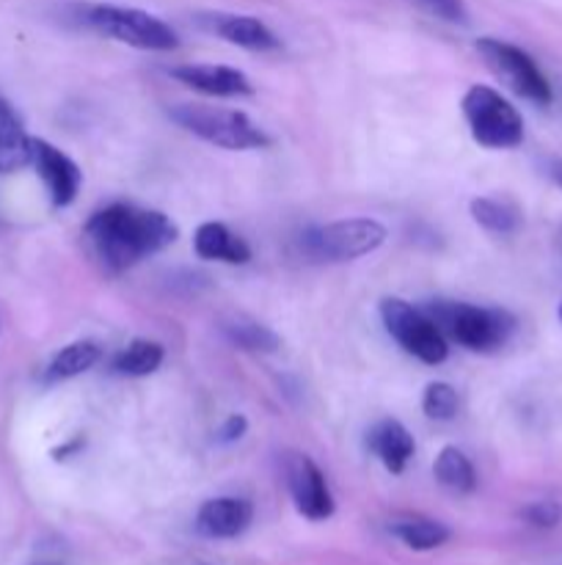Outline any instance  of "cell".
<instances>
[{"label": "cell", "mask_w": 562, "mask_h": 565, "mask_svg": "<svg viewBox=\"0 0 562 565\" xmlns=\"http://www.w3.org/2000/svg\"><path fill=\"white\" fill-rule=\"evenodd\" d=\"M176 235L180 230L169 215L136 204H110L86 221L88 246L110 274H121L141 259L160 254L176 241Z\"/></svg>", "instance_id": "obj_1"}, {"label": "cell", "mask_w": 562, "mask_h": 565, "mask_svg": "<svg viewBox=\"0 0 562 565\" xmlns=\"http://www.w3.org/2000/svg\"><path fill=\"white\" fill-rule=\"evenodd\" d=\"M424 312L435 320L444 337L455 340L466 351L490 353L507 345L516 331V318L499 307H477L466 301H433Z\"/></svg>", "instance_id": "obj_2"}, {"label": "cell", "mask_w": 562, "mask_h": 565, "mask_svg": "<svg viewBox=\"0 0 562 565\" xmlns=\"http://www.w3.org/2000/svg\"><path fill=\"white\" fill-rule=\"evenodd\" d=\"M171 119L182 130L193 132L202 141L213 143L218 149L229 152H246V149H264L270 147V136L248 119L242 110L235 108H213V105L182 103L171 108Z\"/></svg>", "instance_id": "obj_3"}, {"label": "cell", "mask_w": 562, "mask_h": 565, "mask_svg": "<svg viewBox=\"0 0 562 565\" xmlns=\"http://www.w3.org/2000/svg\"><path fill=\"white\" fill-rule=\"evenodd\" d=\"M389 232L375 218H342L312 226L301 235V248L314 263H350L378 252Z\"/></svg>", "instance_id": "obj_4"}, {"label": "cell", "mask_w": 562, "mask_h": 565, "mask_svg": "<svg viewBox=\"0 0 562 565\" xmlns=\"http://www.w3.org/2000/svg\"><path fill=\"white\" fill-rule=\"evenodd\" d=\"M86 22L102 36L114 42L130 44L138 50H154V53H169L180 47V36L169 22L149 11L130 9V6L99 3L86 9Z\"/></svg>", "instance_id": "obj_5"}, {"label": "cell", "mask_w": 562, "mask_h": 565, "mask_svg": "<svg viewBox=\"0 0 562 565\" xmlns=\"http://www.w3.org/2000/svg\"><path fill=\"white\" fill-rule=\"evenodd\" d=\"M463 116L472 138L485 149H516L523 141V119L496 88L472 86L463 94Z\"/></svg>", "instance_id": "obj_6"}, {"label": "cell", "mask_w": 562, "mask_h": 565, "mask_svg": "<svg viewBox=\"0 0 562 565\" xmlns=\"http://www.w3.org/2000/svg\"><path fill=\"white\" fill-rule=\"evenodd\" d=\"M380 320L383 329L408 356L419 359L424 364H441L450 356L444 331L435 326L424 309L402 301V298H383L380 301Z\"/></svg>", "instance_id": "obj_7"}, {"label": "cell", "mask_w": 562, "mask_h": 565, "mask_svg": "<svg viewBox=\"0 0 562 565\" xmlns=\"http://www.w3.org/2000/svg\"><path fill=\"white\" fill-rule=\"evenodd\" d=\"M477 53L483 55L485 66L510 88L518 97L529 99L534 105H549L551 103V86L545 81L543 72L538 70V64L532 61V55L523 53L521 47L510 42H501V39L485 36L477 42Z\"/></svg>", "instance_id": "obj_8"}, {"label": "cell", "mask_w": 562, "mask_h": 565, "mask_svg": "<svg viewBox=\"0 0 562 565\" xmlns=\"http://www.w3.org/2000/svg\"><path fill=\"white\" fill-rule=\"evenodd\" d=\"M284 478L301 516L312 519V522H323V519L334 516V497H331L328 483H325V475L320 472L312 458L301 456V452L287 458Z\"/></svg>", "instance_id": "obj_9"}, {"label": "cell", "mask_w": 562, "mask_h": 565, "mask_svg": "<svg viewBox=\"0 0 562 565\" xmlns=\"http://www.w3.org/2000/svg\"><path fill=\"white\" fill-rule=\"evenodd\" d=\"M31 166L42 177L55 207H69L75 202L83 185V171L77 169V163L69 154H64L58 147L42 141V138H33Z\"/></svg>", "instance_id": "obj_10"}, {"label": "cell", "mask_w": 562, "mask_h": 565, "mask_svg": "<svg viewBox=\"0 0 562 565\" xmlns=\"http://www.w3.org/2000/svg\"><path fill=\"white\" fill-rule=\"evenodd\" d=\"M171 75L187 88L207 97H248L253 94V83L246 72L235 70V66L220 64H185L174 66Z\"/></svg>", "instance_id": "obj_11"}, {"label": "cell", "mask_w": 562, "mask_h": 565, "mask_svg": "<svg viewBox=\"0 0 562 565\" xmlns=\"http://www.w3.org/2000/svg\"><path fill=\"white\" fill-rule=\"evenodd\" d=\"M253 508L240 497H215L207 500L196 513V530L204 539H237L248 530Z\"/></svg>", "instance_id": "obj_12"}, {"label": "cell", "mask_w": 562, "mask_h": 565, "mask_svg": "<svg viewBox=\"0 0 562 565\" xmlns=\"http://www.w3.org/2000/svg\"><path fill=\"white\" fill-rule=\"evenodd\" d=\"M204 25L213 33H218L224 42L237 44L251 53H268V50H279V36L264 25L262 20L248 14H207L202 17Z\"/></svg>", "instance_id": "obj_13"}, {"label": "cell", "mask_w": 562, "mask_h": 565, "mask_svg": "<svg viewBox=\"0 0 562 565\" xmlns=\"http://www.w3.org/2000/svg\"><path fill=\"white\" fill-rule=\"evenodd\" d=\"M367 447L391 475L406 472L408 461H411L413 450H417L413 436L408 434V428L400 419H380L378 425H372L367 434Z\"/></svg>", "instance_id": "obj_14"}, {"label": "cell", "mask_w": 562, "mask_h": 565, "mask_svg": "<svg viewBox=\"0 0 562 565\" xmlns=\"http://www.w3.org/2000/svg\"><path fill=\"white\" fill-rule=\"evenodd\" d=\"M193 248L202 259H215V263L226 265H246L251 259L248 243L218 221H207V224L198 226L196 235H193Z\"/></svg>", "instance_id": "obj_15"}, {"label": "cell", "mask_w": 562, "mask_h": 565, "mask_svg": "<svg viewBox=\"0 0 562 565\" xmlns=\"http://www.w3.org/2000/svg\"><path fill=\"white\" fill-rule=\"evenodd\" d=\"M31 141L20 116L0 97V174H14L31 166Z\"/></svg>", "instance_id": "obj_16"}, {"label": "cell", "mask_w": 562, "mask_h": 565, "mask_svg": "<svg viewBox=\"0 0 562 565\" xmlns=\"http://www.w3.org/2000/svg\"><path fill=\"white\" fill-rule=\"evenodd\" d=\"M99 356H102V351H99L97 342H69V345L61 348V351L47 362V367H44L42 373L44 384H61V381L77 379V375L88 373V370L99 362Z\"/></svg>", "instance_id": "obj_17"}, {"label": "cell", "mask_w": 562, "mask_h": 565, "mask_svg": "<svg viewBox=\"0 0 562 565\" xmlns=\"http://www.w3.org/2000/svg\"><path fill=\"white\" fill-rule=\"evenodd\" d=\"M220 331L231 345L248 353H275L281 348L279 334L248 315H229L220 320Z\"/></svg>", "instance_id": "obj_18"}, {"label": "cell", "mask_w": 562, "mask_h": 565, "mask_svg": "<svg viewBox=\"0 0 562 565\" xmlns=\"http://www.w3.org/2000/svg\"><path fill=\"white\" fill-rule=\"evenodd\" d=\"M165 351L160 342L152 340H132L121 348L110 362V370L121 379H147V375L158 373L163 364Z\"/></svg>", "instance_id": "obj_19"}, {"label": "cell", "mask_w": 562, "mask_h": 565, "mask_svg": "<svg viewBox=\"0 0 562 565\" xmlns=\"http://www.w3.org/2000/svg\"><path fill=\"white\" fill-rule=\"evenodd\" d=\"M433 475L444 489L455 491V494H472L477 489V472H474L472 461L466 452L457 447H444L433 463Z\"/></svg>", "instance_id": "obj_20"}, {"label": "cell", "mask_w": 562, "mask_h": 565, "mask_svg": "<svg viewBox=\"0 0 562 565\" xmlns=\"http://www.w3.org/2000/svg\"><path fill=\"white\" fill-rule=\"evenodd\" d=\"M389 530L397 541H402L408 550H417V552L439 550L441 544H446V541H450V527H444L441 522H433V519H422V516L400 519V522L391 524Z\"/></svg>", "instance_id": "obj_21"}, {"label": "cell", "mask_w": 562, "mask_h": 565, "mask_svg": "<svg viewBox=\"0 0 562 565\" xmlns=\"http://www.w3.org/2000/svg\"><path fill=\"white\" fill-rule=\"evenodd\" d=\"M468 210H472V218L490 235H512L521 226V213L516 204L505 202V199L479 196L468 204Z\"/></svg>", "instance_id": "obj_22"}, {"label": "cell", "mask_w": 562, "mask_h": 565, "mask_svg": "<svg viewBox=\"0 0 562 565\" xmlns=\"http://www.w3.org/2000/svg\"><path fill=\"white\" fill-rule=\"evenodd\" d=\"M457 408H461V397H457L455 386L444 384V381L428 384L422 395L424 417L435 419V423H450V419H455Z\"/></svg>", "instance_id": "obj_23"}, {"label": "cell", "mask_w": 562, "mask_h": 565, "mask_svg": "<svg viewBox=\"0 0 562 565\" xmlns=\"http://www.w3.org/2000/svg\"><path fill=\"white\" fill-rule=\"evenodd\" d=\"M521 516H523V522H529L532 527L551 530V527H556V524L562 522V508L556 505V502H551V500L532 502V505L523 508Z\"/></svg>", "instance_id": "obj_24"}, {"label": "cell", "mask_w": 562, "mask_h": 565, "mask_svg": "<svg viewBox=\"0 0 562 565\" xmlns=\"http://www.w3.org/2000/svg\"><path fill=\"white\" fill-rule=\"evenodd\" d=\"M419 3L428 6L435 17H441V20H446V22H466L468 20L463 0H419Z\"/></svg>", "instance_id": "obj_25"}, {"label": "cell", "mask_w": 562, "mask_h": 565, "mask_svg": "<svg viewBox=\"0 0 562 565\" xmlns=\"http://www.w3.org/2000/svg\"><path fill=\"white\" fill-rule=\"evenodd\" d=\"M246 430H248V419L242 417V414H229V417L220 423L218 434L215 436H218L220 445H235V441H240L242 436H246Z\"/></svg>", "instance_id": "obj_26"}, {"label": "cell", "mask_w": 562, "mask_h": 565, "mask_svg": "<svg viewBox=\"0 0 562 565\" xmlns=\"http://www.w3.org/2000/svg\"><path fill=\"white\" fill-rule=\"evenodd\" d=\"M551 174H554V182H556V185L562 188V163H556V166H554V171H551Z\"/></svg>", "instance_id": "obj_27"}, {"label": "cell", "mask_w": 562, "mask_h": 565, "mask_svg": "<svg viewBox=\"0 0 562 565\" xmlns=\"http://www.w3.org/2000/svg\"><path fill=\"white\" fill-rule=\"evenodd\" d=\"M556 315H560V323H562V303H560V312H556Z\"/></svg>", "instance_id": "obj_28"}]
</instances>
